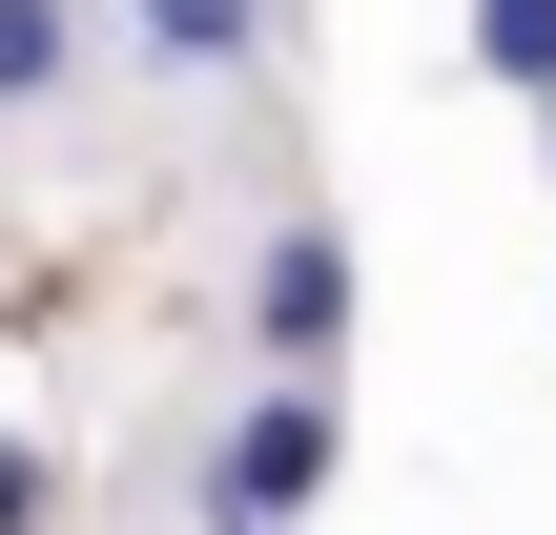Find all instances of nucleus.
I'll list each match as a JSON object with an SVG mask.
<instances>
[{
  "instance_id": "1",
  "label": "nucleus",
  "mask_w": 556,
  "mask_h": 535,
  "mask_svg": "<svg viewBox=\"0 0 556 535\" xmlns=\"http://www.w3.org/2000/svg\"><path fill=\"white\" fill-rule=\"evenodd\" d=\"M330 474H351V392H227V433H206V474H186V535H309L330 515Z\"/></svg>"
},
{
  "instance_id": "2",
  "label": "nucleus",
  "mask_w": 556,
  "mask_h": 535,
  "mask_svg": "<svg viewBox=\"0 0 556 535\" xmlns=\"http://www.w3.org/2000/svg\"><path fill=\"white\" fill-rule=\"evenodd\" d=\"M248 371H268V392H330V371H351V227H330V206H289V227L248 247Z\"/></svg>"
},
{
  "instance_id": "3",
  "label": "nucleus",
  "mask_w": 556,
  "mask_h": 535,
  "mask_svg": "<svg viewBox=\"0 0 556 535\" xmlns=\"http://www.w3.org/2000/svg\"><path fill=\"white\" fill-rule=\"evenodd\" d=\"M268 21H289V0H103V62H144V82H248Z\"/></svg>"
},
{
  "instance_id": "4",
  "label": "nucleus",
  "mask_w": 556,
  "mask_h": 535,
  "mask_svg": "<svg viewBox=\"0 0 556 535\" xmlns=\"http://www.w3.org/2000/svg\"><path fill=\"white\" fill-rule=\"evenodd\" d=\"M83 62H103V0H0V124L83 103Z\"/></svg>"
},
{
  "instance_id": "5",
  "label": "nucleus",
  "mask_w": 556,
  "mask_h": 535,
  "mask_svg": "<svg viewBox=\"0 0 556 535\" xmlns=\"http://www.w3.org/2000/svg\"><path fill=\"white\" fill-rule=\"evenodd\" d=\"M475 82H516V103H556V0H475Z\"/></svg>"
},
{
  "instance_id": "6",
  "label": "nucleus",
  "mask_w": 556,
  "mask_h": 535,
  "mask_svg": "<svg viewBox=\"0 0 556 535\" xmlns=\"http://www.w3.org/2000/svg\"><path fill=\"white\" fill-rule=\"evenodd\" d=\"M0 535H62V454L41 433H0Z\"/></svg>"
},
{
  "instance_id": "7",
  "label": "nucleus",
  "mask_w": 556,
  "mask_h": 535,
  "mask_svg": "<svg viewBox=\"0 0 556 535\" xmlns=\"http://www.w3.org/2000/svg\"><path fill=\"white\" fill-rule=\"evenodd\" d=\"M536 165H556V103H536Z\"/></svg>"
}]
</instances>
